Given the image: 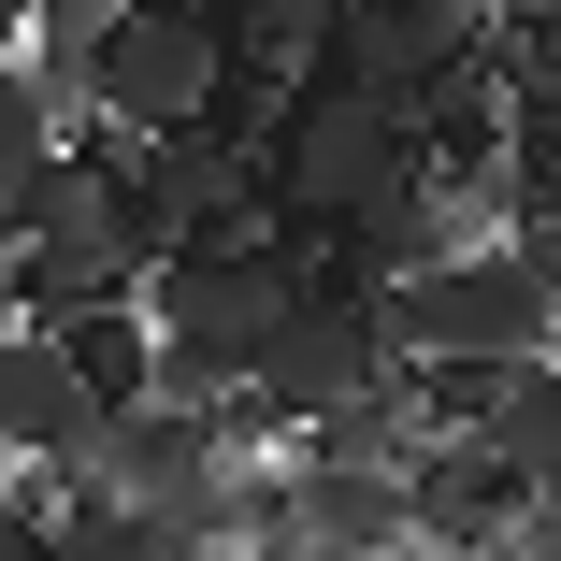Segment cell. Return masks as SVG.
Here are the masks:
<instances>
[{"instance_id": "1", "label": "cell", "mask_w": 561, "mask_h": 561, "mask_svg": "<svg viewBox=\"0 0 561 561\" xmlns=\"http://www.w3.org/2000/svg\"><path fill=\"white\" fill-rule=\"evenodd\" d=\"M389 375V331H375V288H346L317 245L288 260V317L260 331V360H245V389H231V446L245 432H317L346 389H375Z\"/></svg>"}, {"instance_id": "2", "label": "cell", "mask_w": 561, "mask_h": 561, "mask_svg": "<svg viewBox=\"0 0 561 561\" xmlns=\"http://www.w3.org/2000/svg\"><path fill=\"white\" fill-rule=\"evenodd\" d=\"M417 187V130L389 116V101H346V87H288L274 130H260V202L288 216V231H346L360 202Z\"/></svg>"}, {"instance_id": "3", "label": "cell", "mask_w": 561, "mask_h": 561, "mask_svg": "<svg viewBox=\"0 0 561 561\" xmlns=\"http://www.w3.org/2000/svg\"><path fill=\"white\" fill-rule=\"evenodd\" d=\"M375 331H389L403 375H432V360H547L561 346L547 288L504 245H461V260H432V274H389L375 288Z\"/></svg>"}, {"instance_id": "4", "label": "cell", "mask_w": 561, "mask_h": 561, "mask_svg": "<svg viewBox=\"0 0 561 561\" xmlns=\"http://www.w3.org/2000/svg\"><path fill=\"white\" fill-rule=\"evenodd\" d=\"M145 231H130V216H116V145H101L44 216H30V231L15 245H0V302H15L30 331H58V317H101V302H130L145 288Z\"/></svg>"}, {"instance_id": "5", "label": "cell", "mask_w": 561, "mask_h": 561, "mask_svg": "<svg viewBox=\"0 0 561 561\" xmlns=\"http://www.w3.org/2000/svg\"><path fill=\"white\" fill-rule=\"evenodd\" d=\"M231 58H216V15H159V0H116L87 44V130L101 145H159V130H202Z\"/></svg>"}, {"instance_id": "6", "label": "cell", "mask_w": 561, "mask_h": 561, "mask_svg": "<svg viewBox=\"0 0 561 561\" xmlns=\"http://www.w3.org/2000/svg\"><path fill=\"white\" fill-rule=\"evenodd\" d=\"M130 317L159 331L173 360H202V375H231V389H245L260 331L288 317V260H245V245H159L145 288H130Z\"/></svg>"}, {"instance_id": "7", "label": "cell", "mask_w": 561, "mask_h": 561, "mask_svg": "<svg viewBox=\"0 0 561 561\" xmlns=\"http://www.w3.org/2000/svg\"><path fill=\"white\" fill-rule=\"evenodd\" d=\"M476 30H490V0H346V30H331L317 87H346V101H389V116L417 130L432 101L476 72Z\"/></svg>"}, {"instance_id": "8", "label": "cell", "mask_w": 561, "mask_h": 561, "mask_svg": "<svg viewBox=\"0 0 561 561\" xmlns=\"http://www.w3.org/2000/svg\"><path fill=\"white\" fill-rule=\"evenodd\" d=\"M518 518H533V476H504L476 432H417V446H403V547L476 561V547L518 533Z\"/></svg>"}, {"instance_id": "9", "label": "cell", "mask_w": 561, "mask_h": 561, "mask_svg": "<svg viewBox=\"0 0 561 561\" xmlns=\"http://www.w3.org/2000/svg\"><path fill=\"white\" fill-rule=\"evenodd\" d=\"M87 159H101V130L72 116V101H58L30 58H0V245H15L30 216H44L72 173H87Z\"/></svg>"}, {"instance_id": "10", "label": "cell", "mask_w": 561, "mask_h": 561, "mask_svg": "<svg viewBox=\"0 0 561 561\" xmlns=\"http://www.w3.org/2000/svg\"><path fill=\"white\" fill-rule=\"evenodd\" d=\"M302 561H403V461H288Z\"/></svg>"}, {"instance_id": "11", "label": "cell", "mask_w": 561, "mask_h": 561, "mask_svg": "<svg viewBox=\"0 0 561 561\" xmlns=\"http://www.w3.org/2000/svg\"><path fill=\"white\" fill-rule=\"evenodd\" d=\"M331 30H346V0H231V15H216V58H231V87H317Z\"/></svg>"}, {"instance_id": "12", "label": "cell", "mask_w": 561, "mask_h": 561, "mask_svg": "<svg viewBox=\"0 0 561 561\" xmlns=\"http://www.w3.org/2000/svg\"><path fill=\"white\" fill-rule=\"evenodd\" d=\"M417 432H432V403H417V375L389 360L375 389H346V403H331L317 432H288V446H302V461H403Z\"/></svg>"}, {"instance_id": "13", "label": "cell", "mask_w": 561, "mask_h": 561, "mask_svg": "<svg viewBox=\"0 0 561 561\" xmlns=\"http://www.w3.org/2000/svg\"><path fill=\"white\" fill-rule=\"evenodd\" d=\"M44 346L72 360V389H87L101 417H116V403H145V360H159V331H145L130 302H101V317H58V331H44Z\"/></svg>"}, {"instance_id": "14", "label": "cell", "mask_w": 561, "mask_h": 561, "mask_svg": "<svg viewBox=\"0 0 561 561\" xmlns=\"http://www.w3.org/2000/svg\"><path fill=\"white\" fill-rule=\"evenodd\" d=\"M44 533H58V518H30L15 490H0V561H44Z\"/></svg>"}, {"instance_id": "15", "label": "cell", "mask_w": 561, "mask_h": 561, "mask_svg": "<svg viewBox=\"0 0 561 561\" xmlns=\"http://www.w3.org/2000/svg\"><path fill=\"white\" fill-rule=\"evenodd\" d=\"M490 15H504V30H533V44L561 58V0H490Z\"/></svg>"}, {"instance_id": "16", "label": "cell", "mask_w": 561, "mask_h": 561, "mask_svg": "<svg viewBox=\"0 0 561 561\" xmlns=\"http://www.w3.org/2000/svg\"><path fill=\"white\" fill-rule=\"evenodd\" d=\"M159 15H231V0H159Z\"/></svg>"}, {"instance_id": "17", "label": "cell", "mask_w": 561, "mask_h": 561, "mask_svg": "<svg viewBox=\"0 0 561 561\" xmlns=\"http://www.w3.org/2000/svg\"><path fill=\"white\" fill-rule=\"evenodd\" d=\"M547 317H561V274H547Z\"/></svg>"}]
</instances>
